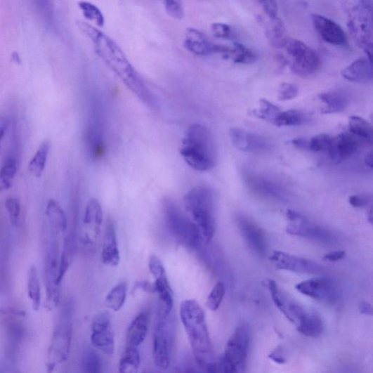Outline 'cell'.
Masks as SVG:
<instances>
[{
    "label": "cell",
    "mask_w": 373,
    "mask_h": 373,
    "mask_svg": "<svg viewBox=\"0 0 373 373\" xmlns=\"http://www.w3.org/2000/svg\"><path fill=\"white\" fill-rule=\"evenodd\" d=\"M76 25L91 41L96 53L124 85L150 108L158 110L156 98L119 46L108 35L86 22L77 21Z\"/></svg>",
    "instance_id": "cell-1"
},
{
    "label": "cell",
    "mask_w": 373,
    "mask_h": 373,
    "mask_svg": "<svg viewBox=\"0 0 373 373\" xmlns=\"http://www.w3.org/2000/svg\"><path fill=\"white\" fill-rule=\"evenodd\" d=\"M181 318L196 362L208 370L214 358L203 308L196 301H185L181 306Z\"/></svg>",
    "instance_id": "cell-2"
},
{
    "label": "cell",
    "mask_w": 373,
    "mask_h": 373,
    "mask_svg": "<svg viewBox=\"0 0 373 373\" xmlns=\"http://www.w3.org/2000/svg\"><path fill=\"white\" fill-rule=\"evenodd\" d=\"M181 154L189 166L207 171L218 164L217 146L211 131L201 124H192L185 131Z\"/></svg>",
    "instance_id": "cell-3"
},
{
    "label": "cell",
    "mask_w": 373,
    "mask_h": 373,
    "mask_svg": "<svg viewBox=\"0 0 373 373\" xmlns=\"http://www.w3.org/2000/svg\"><path fill=\"white\" fill-rule=\"evenodd\" d=\"M183 201L186 211L199 228L204 241L209 243L216 228L215 197L212 190L205 185L194 187L185 195Z\"/></svg>",
    "instance_id": "cell-4"
},
{
    "label": "cell",
    "mask_w": 373,
    "mask_h": 373,
    "mask_svg": "<svg viewBox=\"0 0 373 373\" xmlns=\"http://www.w3.org/2000/svg\"><path fill=\"white\" fill-rule=\"evenodd\" d=\"M163 211L166 227L176 242L190 249L201 247L204 239L199 228L174 201L166 198Z\"/></svg>",
    "instance_id": "cell-5"
},
{
    "label": "cell",
    "mask_w": 373,
    "mask_h": 373,
    "mask_svg": "<svg viewBox=\"0 0 373 373\" xmlns=\"http://www.w3.org/2000/svg\"><path fill=\"white\" fill-rule=\"evenodd\" d=\"M348 30L361 48L373 43V2L372 0H342Z\"/></svg>",
    "instance_id": "cell-6"
},
{
    "label": "cell",
    "mask_w": 373,
    "mask_h": 373,
    "mask_svg": "<svg viewBox=\"0 0 373 373\" xmlns=\"http://www.w3.org/2000/svg\"><path fill=\"white\" fill-rule=\"evenodd\" d=\"M250 329L247 324L235 328L229 339L221 361L214 362L209 372H244L250 343Z\"/></svg>",
    "instance_id": "cell-7"
},
{
    "label": "cell",
    "mask_w": 373,
    "mask_h": 373,
    "mask_svg": "<svg viewBox=\"0 0 373 373\" xmlns=\"http://www.w3.org/2000/svg\"><path fill=\"white\" fill-rule=\"evenodd\" d=\"M73 312V303L69 301L63 306L53 331L48 352L47 368L49 372L69 358L72 339Z\"/></svg>",
    "instance_id": "cell-8"
},
{
    "label": "cell",
    "mask_w": 373,
    "mask_h": 373,
    "mask_svg": "<svg viewBox=\"0 0 373 373\" xmlns=\"http://www.w3.org/2000/svg\"><path fill=\"white\" fill-rule=\"evenodd\" d=\"M46 240L44 278L46 289V308L53 310L60 302L61 285L58 283L60 262V234L48 228Z\"/></svg>",
    "instance_id": "cell-9"
},
{
    "label": "cell",
    "mask_w": 373,
    "mask_h": 373,
    "mask_svg": "<svg viewBox=\"0 0 373 373\" xmlns=\"http://www.w3.org/2000/svg\"><path fill=\"white\" fill-rule=\"evenodd\" d=\"M171 313L159 306L153 333V360L157 367L162 370L170 366L174 341V325Z\"/></svg>",
    "instance_id": "cell-10"
},
{
    "label": "cell",
    "mask_w": 373,
    "mask_h": 373,
    "mask_svg": "<svg viewBox=\"0 0 373 373\" xmlns=\"http://www.w3.org/2000/svg\"><path fill=\"white\" fill-rule=\"evenodd\" d=\"M284 48L290 58V67L294 74L309 78L320 72V57L303 41L289 38Z\"/></svg>",
    "instance_id": "cell-11"
},
{
    "label": "cell",
    "mask_w": 373,
    "mask_h": 373,
    "mask_svg": "<svg viewBox=\"0 0 373 373\" xmlns=\"http://www.w3.org/2000/svg\"><path fill=\"white\" fill-rule=\"evenodd\" d=\"M289 221L287 227L288 234L323 244H333L336 239L328 230L308 221L302 214L293 210H287Z\"/></svg>",
    "instance_id": "cell-12"
},
{
    "label": "cell",
    "mask_w": 373,
    "mask_h": 373,
    "mask_svg": "<svg viewBox=\"0 0 373 373\" xmlns=\"http://www.w3.org/2000/svg\"><path fill=\"white\" fill-rule=\"evenodd\" d=\"M263 284L268 289L274 304L284 317L297 327L309 312L301 304L293 299L274 280H265Z\"/></svg>",
    "instance_id": "cell-13"
},
{
    "label": "cell",
    "mask_w": 373,
    "mask_h": 373,
    "mask_svg": "<svg viewBox=\"0 0 373 373\" xmlns=\"http://www.w3.org/2000/svg\"><path fill=\"white\" fill-rule=\"evenodd\" d=\"M242 180L247 189L262 199L282 202L287 197L284 188L279 183L263 174L244 170Z\"/></svg>",
    "instance_id": "cell-14"
},
{
    "label": "cell",
    "mask_w": 373,
    "mask_h": 373,
    "mask_svg": "<svg viewBox=\"0 0 373 373\" xmlns=\"http://www.w3.org/2000/svg\"><path fill=\"white\" fill-rule=\"evenodd\" d=\"M104 216L102 205L96 199H91L86 206L81 242L87 252H93L97 247Z\"/></svg>",
    "instance_id": "cell-15"
},
{
    "label": "cell",
    "mask_w": 373,
    "mask_h": 373,
    "mask_svg": "<svg viewBox=\"0 0 373 373\" xmlns=\"http://www.w3.org/2000/svg\"><path fill=\"white\" fill-rule=\"evenodd\" d=\"M296 288L304 296L326 304H335L341 297L339 284L328 277L313 278L298 284Z\"/></svg>",
    "instance_id": "cell-16"
},
{
    "label": "cell",
    "mask_w": 373,
    "mask_h": 373,
    "mask_svg": "<svg viewBox=\"0 0 373 373\" xmlns=\"http://www.w3.org/2000/svg\"><path fill=\"white\" fill-rule=\"evenodd\" d=\"M91 341L96 349L105 355H113L114 338L109 312H101L94 318L91 325Z\"/></svg>",
    "instance_id": "cell-17"
},
{
    "label": "cell",
    "mask_w": 373,
    "mask_h": 373,
    "mask_svg": "<svg viewBox=\"0 0 373 373\" xmlns=\"http://www.w3.org/2000/svg\"><path fill=\"white\" fill-rule=\"evenodd\" d=\"M235 223L249 248L259 256H264L268 247L264 230L251 218L243 214L237 215Z\"/></svg>",
    "instance_id": "cell-18"
},
{
    "label": "cell",
    "mask_w": 373,
    "mask_h": 373,
    "mask_svg": "<svg viewBox=\"0 0 373 373\" xmlns=\"http://www.w3.org/2000/svg\"><path fill=\"white\" fill-rule=\"evenodd\" d=\"M269 259L273 266L279 270L311 275L321 274L324 271L323 268L315 262L281 251H274Z\"/></svg>",
    "instance_id": "cell-19"
},
{
    "label": "cell",
    "mask_w": 373,
    "mask_h": 373,
    "mask_svg": "<svg viewBox=\"0 0 373 373\" xmlns=\"http://www.w3.org/2000/svg\"><path fill=\"white\" fill-rule=\"evenodd\" d=\"M230 137L235 148L247 153H268L273 148L266 137L239 128L231 129Z\"/></svg>",
    "instance_id": "cell-20"
},
{
    "label": "cell",
    "mask_w": 373,
    "mask_h": 373,
    "mask_svg": "<svg viewBox=\"0 0 373 373\" xmlns=\"http://www.w3.org/2000/svg\"><path fill=\"white\" fill-rule=\"evenodd\" d=\"M149 269L155 279L156 293H158L160 303L168 312L173 309V292L170 287L166 272L162 261L155 254H151L149 259Z\"/></svg>",
    "instance_id": "cell-21"
},
{
    "label": "cell",
    "mask_w": 373,
    "mask_h": 373,
    "mask_svg": "<svg viewBox=\"0 0 373 373\" xmlns=\"http://www.w3.org/2000/svg\"><path fill=\"white\" fill-rule=\"evenodd\" d=\"M311 21L314 30L325 42L343 46L347 44V36L343 28L332 19L320 14H312Z\"/></svg>",
    "instance_id": "cell-22"
},
{
    "label": "cell",
    "mask_w": 373,
    "mask_h": 373,
    "mask_svg": "<svg viewBox=\"0 0 373 373\" xmlns=\"http://www.w3.org/2000/svg\"><path fill=\"white\" fill-rule=\"evenodd\" d=\"M89 155L93 160L100 159L105 152L104 128L102 117L97 110L90 116L86 132Z\"/></svg>",
    "instance_id": "cell-23"
},
{
    "label": "cell",
    "mask_w": 373,
    "mask_h": 373,
    "mask_svg": "<svg viewBox=\"0 0 373 373\" xmlns=\"http://www.w3.org/2000/svg\"><path fill=\"white\" fill-rule=\"evenodd\" d=\"M7 340L12 350L23 341L25 336V316L22 311L9 310L4 315Z\"/></svg>",
    "instance_id": "cell-24"
},
{
    "label": "cell",
    "mask_w": 373,
    "mask_h": 373,
    "mask_svg": "<svg viewBox=\"0 0 373 373\" xmlns=\"http://www.w3.org/2000/svg\"><path fill=\"white\" fill-rule=\"evenodd\" d=\"M359 144L352 135L342 133L332 137L328 153L333 162L341 164L358 152Z\"/></svg>",
    "instance_id": "cell-25"
},
{
    "label": "cell",
    "mask_w": 373,
    "mask_h": 373,
    "mask_svg": "<svg viewBox=\"0 0 373 373\" xmlns=\"http://www.w3.org/2000/svg\"><path fill=\"white\" fill-rule=\"evenodd\" d=\"M217 44H213L202 32L195 28H188L184 37L183 46L191 53L206 56L215 53Z\"/></svg>",
    "instance_id": "cell-26"
},
{
    "label": "cell",
    "mask_w": 373,
    "mask_h": 373,
    "mask_svg": "<svg viewBox=\"0 0 373 373\" xmlns=\"http://www.w3.org/2000/svg\"><path fill=\"white\" fill-rule=\"evenodd\" d=\"M102 260L105 265L113 267L119 266L121 261L115 226L111 218H108L106 221Z\"/></svg>",
    "instance_id": "cell-27"
},
{
    "label": "cell",
    "mask_w": 373,
    "mask_h": 373,
    "mask_svg": "<svg viewBox=\"0 0 373 373\" xmlns=\"http://www.w3.org/2000/svg\"><path fill=\"white\" fill-rule=\"evenodd\" d=\"M259 23L265 28V34L270 45L275 48H284L289 38L287 36V31L284 22L279 17L268 18L265 20L262 15H257Z\"/></svg>",
    "instance_id": "cell-28"
},
{
    "label": "cell",
    "mask_w": 373,
    "mask_h": 373,
    "mask_svg": "<svg viewBox=\"0 0 373 373\" xmlns=\"http://www.w3.org/2000/svg\"><path fill=\"white\" fill-rule=\"evenodd\" d=\"M341 74L352 83H367L373 80V67L367 58H360L343 69Z\"/></svg>",
    "instance_id": "cell-29"
},
{
    "label": "cell",
    "mask_w": 373,
    "mask_h": 373,
    "mask_svg": "<svg viewBox=\"0 0 373 373\" xmlns=\"http://www.w3.org/2000/svg\"><path fill=\"white\" fill-rule=\"evenodd\" d=\"M148 313L143 311L137 315L130 325L127 336L126 346L138 348L145 341L148 329Z\"/></svg>",
    "instance_id": "cell-30"
},
{
    "label": "cell",
    "mask_w": 373,
    "mask_h": 373,
    "mask_svg": "<svg viewBox=\"0 0 373 373\" xmlns=\"http://www.w3.org/2000/svg\"><path fill=\"white\" fill-rule=\"evenodd\" d=\"M46 215L48 229L60 235L66 232L67 219L62 207L55 200L50 199L48 201Z\"/></svg>",
    "instance_id": "cell-31"
},
{
    "label": "cell",
    "mask_w": 373,
    "mask_h": 373,
    "mask_svg": "<svg viewBox=\"0 0 373 373\" xmlns=\"http://www.w3.org/2000/svg\"><path fill=\"white\" fill-rule=\"evenodd\" d=\"M76 248L75 233L71 230L66 235L61 252L60 268H58V283L62 282L73 261Z\"/></svg>",
    "instance_id": "cell-32"
},
{
    "label": "cell",
    "mask_w": 373,
    "mask_h": 373,
    "mask_svg": "<svg viewBox=\"0 0 373 373\" xmlns=\"http://www.w3.org/2000/svg\"><path fill=\"white\" fill-rule=\"evenodd\" d=\"M51 150V143L46 140L37 149L29 163L28 169L30 174L36 178H41L44 172Z\"/></svg>",
    "instance_id": "cell-33"
},
{
    "label": "cell",
    "mask_w": 373,
    "mask_h": 373,
    "mask_svg": "<svg viewBox=\"0 0 373 373\" xmlns=\"http://www.w3.org/2000/svg\"><path fill=\"white\" fill-rule=\"evenodd\" d=\"M296 328L302 335L317 339L322 335L324 331V323L317 313L309 311L308 315Z\"/></svg>",
    "instance_id": "cell-34"
},
{
    "label": "cell",
    "mask_w": 373,
    "mask_h": 373,
    "mask_svg": "<svg viewBox=\"0 0 373 373\" xmlns=\"http://www.w3.org/2000/svg\"><path fill=\"white\" fill-rule=\"evenodd\" d=\"M326 106L322 110L324 114L339 113L344 111L348 105L347 97L338 92H325L319 95Z\"/></svg>",
    "instance_id": "cell-35"
},
{
    "label": "cell",
    "mask_w": 373,
    "mask_h": 373,
    "mask_svg": "<svg viewBox=\"0 0 373 373\" xmlns=\"http://www.w3.org/2000/svg\"><path fill=\"white\" fill-rule=\"evenodd\" d=\"M309 121L306 113L299 110L281 111L272 124L277 126H297L306 124Z\"/></svg>",
    "instance_id": "cell-36"
},
{
    "label": "cell",
    "mask_w": 373,
    "mask_h": 373,
    "mask_svg": "<svg viewBox=\"0 0 373 373\" xmlns=\"http://www.w3.org/2000/svg\"><path fill=\"white\" fill-rule=\"evenodd\" d=\"M17 159L14 155H8L0 169V189L10 190L13 184L17 173Z\"/></svg>",
    "instance_id": "cell-37"
},
{
    "label": "cell",
    "mask_w": 373,
    "mask_h": 373,
    "mask_svg": "<svg viewBox=\"0 0 373 373\" xmlns=\"http://www.w3.org/2000/svg\"><path fill=\"white\" fill-rule=\"evenodd\" d=\"M27 291L28 296L32 303V308L34 310L37 311L41 308V293L37 270L34 266H32L28 271Z\"/></svg>",
    "instance_id": "cell-38"
},
{
    "label": "cell",
    "mask_w": 373,
    "mask_h": 373,
    "mask_svg": "<svg viewBox=\"0 0 373 373\" xmlns=\"http://www.w3.org/2000/svg\"><path fill=\"white\" fill-rule=\"evenodd\" d=\"M228 58H232L234 63L240 65H250L258 60L254 51L237 41L233 42Z\"/></svg>",
    "instance_id": "cell-39"
},
{
    "label": "cell",
    "mask_w": 373,
    "mask_h": 373,
    "mask_svg": "<svg viewBox=\"0 0 373 373\" xmlns=\"http://www.w3.org/2000/svg\"><path fill=\"white\" fill-rule=\"evenodd\" d=\"M348 128L350 132L363 140L373 143V126L362 117L351 116L349 117Z\"/></svg>",
    "instance_id": "cell-40"
},
{
    "label": "cell",
    "mask_w": 373,
    "mask_h": 373,
    "mask_svg": "<svg viewBox=\"0 0 373 373\" xmlns=\"http://www.w3.org/2000/svg\"><path fill=\"white\" fill-rule=\"evenodd\" d=\"M140 365V356L138 348L126 346L119 362V372L122 373H136Z\"/></svg>",
    "instance_id": "cell-41"
},
{
    "label": "cell",
    "mask_w": 373,
    "mask_h": 373,
    "mask_svg": "<svg viewBox=\"0 0 373 373\" xmlns=\"http://www.w3.org/2000/svg\"><path fill=\"white\" fill-rule=\"evenodd\" d=\"M126 296L127 284L122 282L110 290L106 297L105 303L113 311H119L124 306Z\"/></svg>",
    "instance_id": "cell-42"
},
{
    "label": "cell",
    "mask_w": 373,
    "mask_h": 373,
    "mask_svg": "<svg viewBox=\"0 0 373 373\" xmlns=\"http://www.w3.org/2000/svg\"><path fill=\"white\" fill-rule=\"evenodd\" d=\"M78 7H79L84 16L89 21L94 23L98 27H104L105 23V16L102 11L96 5L87 1H81L78 3Z\"/></svg>",
    "instance_id": "cell-43"
},
{
    "label": "cell",
    "mask_w": 373,
    "mask_h": 373,
    "mask_svg": "<svg viewBox=\"0 0 373 373\" xmlns=\"http://www.w3.org/2000/svg\"><path fill=\"white\" fill-rule=\"evenodd\" d=\"M82 367L86 372L97 373L102 371L101 358L95 350L91 348L84 350Z\"/></svg>",
    "instance_id": "cell-44"
},
{
    "label": "cell",
    "mask_w": 373,
    "mask_h": 373,
    "mask_svg": "<svg viewBox=\"0 0 373 373\" xmlns=\"http://www.w3.org/2000/svg\"><path fill=\"white\" fill-rule=\"evenodd\" d=\"M225 287L223 282H218L214 285L209 294L207 306L211 311L218 310L223 301Z\"/></svg>",
    "instance_id": "cell-45"
},
{
    "label": "cell",
    "mask_w": 373,
    "mask_h": 373,
    "mask_svg": "<svg viewBox=\"0 0 373 373\" xmlns=\"http://www.w3.org/2000/svg\"><path fill=\"white\" fill-rule=\"evenodd\" d=\"M6 208L11 224L13 227L18 228L20 225L22 217V206L20 202L16 198H8L6 202Z\"/></svg>",
    "instance_id": "cell-46"
},
{
    "label": "cell",
    "mask_w": 373,
    "mask_h": 373,
    "mask_svg": "<svg viewBox=\"0 0 373 373\" xmlns=\"http://www.w3.org/2000/svg\"><path fill=\"white\" fill-rule=\"evenodd\" d=\"M281 111L282 110L277 106L266 100H262L260 103V109L254 111V115H256L261 119L273 123L275 117H276Z\"/></svg>",
    "instance_id": "cell-47"
},
{
    "label": "cell",
    "mask_w": 373,
    "mask_h": 373,
    "mask_svg": "<svg viewBox=\"0 0 373 373\" xmlns=\"http://www.w3.org/2000/svg\"><path fill=\"white\" fill-rule=\"evenodd\" d=\"M332 137L326 133L313 136L309 140V150L313 152H328Z\"/></svg>",
    "instance_id": "cell-48"
},
{
    "label": "cell",
    "mask_w": 373,
    "mask_h": 373,
    "mask_svg": "<svg viewBox=\"0 0 373 373\" xmlns=\"http://www.w3.org/2000/svg\"><path fill=\"white\" fill-rule=\"evenodd\" d=\"M211 32L214 37L222 39V40L233 41L237 37L232 27L223 23L212 24L211 25Z\"/></svg>",
    "instance_id": "cell-49"
},
{
    "label": "cell",
    "mask_w": 373,
    "mask_h": 373,
    "mask_svg": "<svg viewBox=\"0 0 373 373\" xmlns=\"http://www.w3.org/2000/svg\"><path fill=\"white\" fill-rule=\"evenodd\" d=\"M165 10L173 18L181 20L185 17V11L182 0H163Z\"/></svg>",
    "instance_id": "cell-50"
},
{
    "label": "cell",
    "mask_w": 373,
    "mask_h": 373,
    "mask_svg": "<svg viewBox=\"0 0 373 373\" xmlns=\"http://www.w3.org/2000/svg\"><path fill=\"white\" fill-rule=\"evenodd\" d=\"M299 93V89L297 86L284 83L280 85L279 89V100L280 101H288L296 98Z\"/></svg>",
    "instance_id": "cell-51"
},
{
    "label": "cell",
    "mask_w": 373,
    "mask_h": 373,
    "mask_svg": "<svg viewBox=\"0 0 373 373\" xmlns=\"http://www.w3.org/2000/svg\"><path fill=\"white\" fill-rule=\"evenodd\" d=\"M263 11L268 18L278 17V3L277 0H258Z\"/></svg>",
    "instance_id": "cell-52"
},
{
    "label": "cell",
    "mask_w": 373,
    "mask_h": 373,
    "mask_svg": "<svg viewBox=\"0 0 373 373\" xmlns=\"http://www.w3.org/2000/svg\"><path fill=\"white\" fill-rule=\"evenodd\" d=\"M137 289H142L150 293L156 292L155 284H151L148 281H137L133 285L132 292H134Z\"/></svg>",
    "instance_id": "cell-53"
},
{
    "label": "cell",
    "mask_w": 373,
    "mask_h": 373,
    "mask_svg": "<svg viewBox=\"0 0 373 373\" xmlns=\"http://www.w3.org/2000/svg\"><path fill=\"white\" fill-rule=\"evenodd\" d=\"M270 359L280 364H283L286 362L284 351L280 346L273 350L270 356Z\"/></svg>",
    "instance_id": "cell-54"
},
{
    "label": "cell",
    "mask_w": 373,
    "mask_h": 373,
    "mask_svg": "<svg viewBox=\"0 0 373 373\" xmlns=\"http://www.w3.org/2000/svg\"><path fill=\"white\" fill-rule=\"evenodd\" d=\"M346 256V253L343 251H336L328 253L325 255L324 260L329 262H337L343 259Z\"/></svg>",
    "instance_id": "cell-55"
},
{
    "label": "cell",
    "mask_w": 373,
    "mask_h": 373,
    "mask_svg": "<svg viewBox=\"0 0 373 373\" xmlns=\"http://www.w3.org/2000/svg\"><path fill=\"white\" fill-rule=\"evenodd\" d=\"M348 201L349 204L355 208H362L367 204L366 199L360 195H351Z\"/></svg>",
    "instance_id": "cell-56"
},
{
    "label": "cell",
    "mask_w": 373,
    "mask_h": 373,
    "mask_svg": "<svg viewBox=\"0 0 373 373\" xmlns=\"http://www.w3.org/2000/svg\"><path fill=\"white\" fill-rule=\"evenodd\" d=\"M359 310L366 316H373V306L367 301H362L359 304Z\"/></svg>",
    "instance_id": "cell-57"
},
{
    "label": "cell",
    "mask_w": 373,
    "mask_h": 373,
    "mask_svg": "<svg viewBox=\"0 0 373 373\" xmlns=\"http://www.w3.org/2000/svg\"><path fill=\"white\" fill-rule=\"evenodd\" d=\"M292 145L300 150H309V140L305 138H297L292 140Z\"/></svg>",
    "instance_id": "cell-58"
},
{
    "label": "cell",
    "mask_w": 373,
    "mask_h": 373,
    "mask_svg": "<svg viewBox=\"0 0 373 373\" xmlns=\"http://www.w3.org/2000/svg\"><path fill=\"white\" fill-rule=\"evenodd\" d=\"M367 58L373 67V43L369 44L362 48Z\"/></svg>",
    "instance_id": "cell-59"
},
{
    "label": "cell",
    "mask_w": 373,
    "mask_h": 373,
    "mask_svg": "<svg viewBox=\"0 0 373 373\" xmlns=\"http://www.w3.org/2000/svg\"><path fill=\"white\" fill-rule=\"evenodd\" d=\"M365 164L367 166L373 169V151L366 155Z\"/></svg>",
    "instance_id": "cell-60"
},
{
    "label": "cell",
    "mask_w": 373,
    "mask_h": 373,
    "mask_svg": "<svg viewBox=\"0 0 373 373\" xmlns=\"http://www.w3.org/2000/svg\"><path fill=\"white\" fill-rule=\"evenodd\" d=\"M367 221L372 225H373V207L369 209L367 212Z\"/></svg>",
    "instance_id": "cell-61"
},
{
    "label": "cell",
    "mask_w": 373,
    "mask_h": 373,
    "mask_svg": "<svg viewBox=\"0 0 373 373\" xmlns=\"http://www.w3.org/2000/svg\"><path fill=\"white\" fill-rule=\"evenodd\" d=\"M12 58H13V61H15L16 63H21V58L20 56H19L18 53L14 52L12 55Z\"/></svg>",
    "instance_id": "cell-62"
}]
</instances>
